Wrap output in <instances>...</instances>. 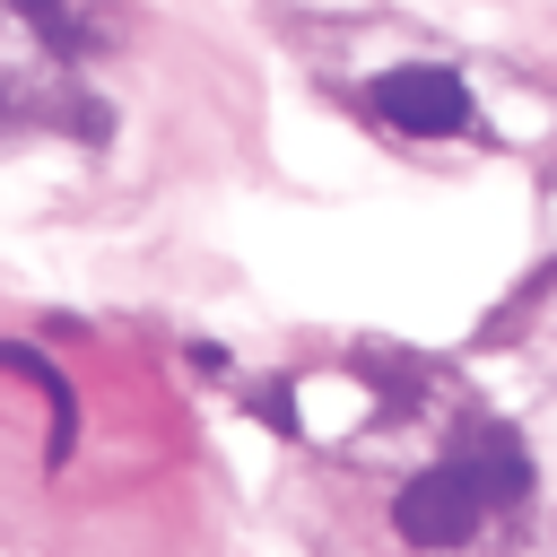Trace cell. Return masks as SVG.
I'll return each instance as SVG.
<instances>
[{
    "label": "cell",
    "mask_w": 557,
    "mask_h": 557,
    "mask_svg": "<svg viewBox=\"0 0 557 557\" xmlns=\"http://www.w3.org/2000/svg\"><path fill=\"white\" fill-rule=\"evenodd\" d=\"M479 513H487V496H479L470 461H435V470H418V479L392 496V531H400L409 548H461V540L479 531Z\"/></svg>",
    "instance_id": "obj_1"
},
{
    "label": "cell",
    "mask_w": 557,
    "mask_h": 557,
    "mask_svg": "<svg viewBox=\"0 0 557 557\" xmlns=\"http://www.w3.org/2000/svg\"><path fill=\"white\" fill-rule=\"evenodd\" d=\"M374 113L392 131H409V139H453V131H470V87L453 70H435V61H409V70L374 78Z\"/></svg>",
    "instance_id": "obj_2"
},
{
    "label": "cell",
    "mask_w": 557,
    "mask_h": 557,
    "mask_svg": "<svg viewBox=\"0 0 557 557\" xmlns=\"http://www.w3.org/2000/svg\"><path fill=\"white\" fill-rule=\"evenodd\" d=\"M0 366H9V374H26V383L52 400V461H61V453H70V426H78V409H70V383H61V374H52L35 348H0Z\"/></svg>",
    "instance_id": "obj_3"
},
{
    "label": "cell",
    "mask_w": 557,
    "mask_h": 557,
    "mask_svg": "<svg viewBox=\"0 0 557 557\" xmlns=\"http://www.w3.org/2000/svg\"><path fill=\"white\" fill-rule=\"evenodd\" d=\"M9 9H17V17H35V35H44L61 61H78V52L96 44V26L78 17V0H9Z\"/></svg>",
    "instance_id": "obj_4"
}]
</instances>
